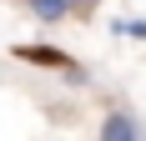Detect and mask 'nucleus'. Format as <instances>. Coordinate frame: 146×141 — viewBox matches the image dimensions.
<instances>
[{
  "instance_id": "3",
  "label": "nucleus",
  "mask_w": 146,
  "mask_h": 141,
  "mask_svg": "<svg viewBox=\"0 0 146 141\" xmlns=\"http://www.w3.org/2000/svg\"><path fill=\"white\" fill-rule=\"evenodd\" d=\"M15 56L20 61H30V66H56V70H66L71 61L60 56V51H50V45H15Z\"/></svg>"
},
{
  "instance_id": "2",
  "label": "nucleus",
  "mask_w": 146,
  "mask_h": 141,
  "mask_svg": "<svg viewBox=\"0 0 146 141\" xmlns=\"http://www.w3.org/2000/svg\"><path fill=\"white\" fill-rule=\"evenodd\" d=\"M25 10L35 15L40 25H60V20L76 10V5H71V0H25Z\"/></svg>"
},
{
  "instance_id": "5",
  "label": "nucleus",
  "mask_w": 146,
  "mask_h": 141,
  "mask_svg": "<svg viewBox=\"0 0 146 141\" xmlns=\"http://www.w3.org/2000/svg\"><path fill=\"white\" fill-rule=\"evenodd\" d=\"M71 5H76V10H91V5H96V0H71Z\"/></svg>"
},
{
  "instance_id": "1",
  "label": "nucleus",
  "mask_w": 146,
  "mask_h": 141,
  "mask_svg": "<svg viewBox=\"0 0 146 141\" xmlns=\"http://www.w3.org/2000/svg\"><path fill=\"white\" fill-rule=\"evenodd\" d=\"M101 141H141V121L131 111H111L101 121Z\"/></svg>"
},
{
  "instance_id": "4",
  "label": "nucleus",
  "mask_w": 146,
  "mask_h": 141,
  "mask_svg": "<svg viewBox=\"0 0 146 141\" xmlns=\"http://www.w3.org/2000/svg\"><path fill=\"white\" fill-rule=\"evenodd\" d=\"M116 30H121V35H141V41H146V20H121Z\"/></svg>"
}]
</instances>
